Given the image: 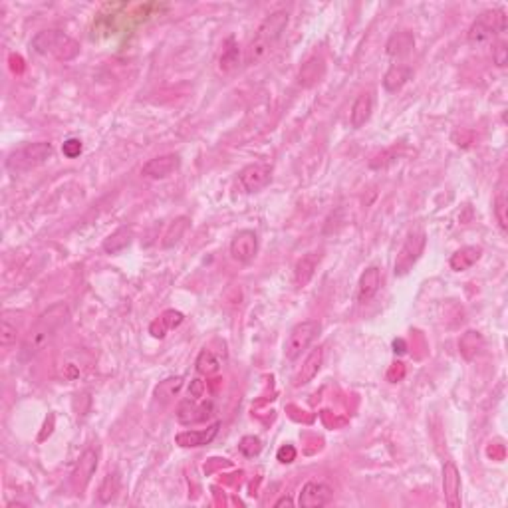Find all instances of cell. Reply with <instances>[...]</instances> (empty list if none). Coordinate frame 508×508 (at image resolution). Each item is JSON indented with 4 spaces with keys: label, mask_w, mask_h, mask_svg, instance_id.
Here are the masks:
<instances>
[{
    "label": "cell",
    "mask_w": 508,
    "mask_h": 508,
    "mask_svg": "<svg viewBox=\"0 0 508 508\" xmlns=\"http://www.w3.org/2000/svg\"><path fill=\"white\" fill-rule=\"evenodd\" d=\"M415 46V38L409 30H399L392 34V38L385 44V52L392 58H403L411 52Z\"/></svg>",
    "instance_id": "cb8c5ba5"
},
{
    "label": "cell",
    "mask_w": 508,
    "mask_h": 508,
    "mask_svg": "<svg viewBox=\"0 0 508 508\" xmlns=\"http://www.w3.org/2000/svg\"><path fill=\"white\" fill-rule=\"evenodd\" d=\"M11 68L12 72H16V74H20L22 70H24V60H22L20 56H11Z\"/></svg>",
    "instance_id": "60d3db41"
},
{
    "label": "cell",
    "mask_w": 508,
    "mask_h": 508,
    "mask_svg": "<svg viewBox=\"0 0 508 508\" xmlns=\"http://www.w3.org/2000/svg\"><path fill=\"white\" fill-rule=\"evenodd\" d=\"M32 50L40 56H52L60 62H70L80 54V44L62 30H42L32 38Z\"/></svg>",
    "instance_id": "7a4b0ae2"
},
{
    "label": "cell",
    "mask_w": 508,
    "mask_h": 508,
    "mask_svg": "<svg viewBox=\"0 0 508 508\" xmlns=\"http://www.w3.org/2000/svg\"><path fill=\"white\" fill-rule=\"evenodd\" d=\"M381 286V270L377 266H370L365 268L360 276L358 282V300L360 302H370L371 298L377 294Z\"/></svg>",
    "instance_id": "ac0fdd59"
},
{
    "label": "cell",
    "mask_w": 508,
    "mask_h": 508,
    "mask_svg": "<svg viewBox=\"0 0 508 508\" xmlns=\"http://www.w3.org/2000/svg\"><path fill=\"white\" fill-rule=\"evenodd\" d=\"M495 217H497L498 226H500L502 231H507L508 229V197H507V190H504L502 185H500L497 197H495Z\"/></svg>",
    "instance_id": "4dcf8cb0"
},
{
    "label": "cell",
    "mask_w": 508,
    "mask_h": 508,
    "mask_svg": "<svg viewBox=\"0 0 508 508\" xmlns=\"http://www.w3.org/2000/svg\"><path fill=\"white\" fill-rule=\"evenodd\" d=\"M183 320L185 316L181 314L179 310H165L157 320H153L151 322V326H149V332H151V336L157 339H163L167 336V332L171 329H175L177 326L183 324Z\"/></svg>",
    "instance_id": "ffe728a7"
},
{
    "label": "cell",
    "mask_w": 508,
    "mask_h": 508,
    "mask_svg": "<svg viewBox=\"0 0 508 508\" xmlns=\"http://www.w3.org/2000/svg\"><path fill=\"white\" fill-rule=\"evenodd\" d=\"M238 181L246 193H258L270 185L272 181V167L268 163H250L238 173Z\"/></svg>",
    "instance_id": "ba28073f"
},
{
    "label": "cell",
    "mask_w": 508,
    "mask_h": 508,
    "mask_svg": "<svg viewBox=\"0 0 508 508\" xmlns=\"http://www.w3.org/2000/svg\"><path fill=\"white\" fill-rule=\"evenodd\" d=\"M183 385H185V380H183L181 375L167 377V380L161 381L157 387H155V397H157L159 401H163V403L171 401L173 397H177V395H179V392L183 389Z\"/></svg>",
    "instance_id": "4316f807"
},
{
    "label": "cell",
    "mask_w": 508,
    "mask_h": 508,
    "mask_svg": "<svg viewBox=\"0 0 508 508\" xmlns=\"http://www.w3.org/2000/svg\"><path fill=\"white\" fill-rule=\"evenodd\" d=\"M320 332H322V324L318 320L298 322L296 326L290 329V334H288V338L284 341L286 360H298L314 344V339L320 336Z\"/></svg>",
    "instance_id": "5b68a950"
},
{
    "label": "cell",
    "mask_w": 508,
    "mask_h": 508,
    "mask_svg": "<svg viewBox=\"0 0 508 508\" xmlns=\"http://www.w3.org/2000/svg\"><path fill=\"white\" fill-rule=\"evenodd\" d=\"M62 151L64 155L68 159H75L80 153H82V141L80 139H68V141H64L62 145Z\"/></svg>",
    "instance_id": "8d00e7d4"
},
{
    "label": "cell",
    "mask_w": 508,
    "mask_h": 508,
    "mask_svg": "<svg viewBox=\"0 0 508 508\" xmlns=\"http://www.w3.org/2000/svg\"><path fill=\"white\" fill-rule=\"evenodd\" d=\"M117 490H119V476L114 473V475H107L104 478V483H102V487H99V492H97V498H99V502L102 504H107V502H111L114 498H116Z\"/></svg>",
    "instance_id": "1f68e13d"
},
{
    "label": "cell",
    "mask_w": 508,
    "mask_h": 508,
    "mask_svg": "<svg viewBox=\"0 0 508 508\" xmlns=\"http://www.w3.org/2000/svg\"><path fill=\"white\" fill-rule=\"evenodd\" d=\"M284 504H286V507H292V504H294V500H292L290 497H284V498H280V500L276 502L274 507L280 508V507H284Z\"/></svg>",
    "instance_id": "7bdbcfd3"
},
{
    "label": "cell",
    "mask_w": 508,
    "mask_h": 508,
    "mask_svg": "<svg viewBox=\"0 0 508 508\" xmlns=\"http://www.w3.org/2000/svg\"><path fill=\"white\" fill-rule=\"evenodd\" d=\"M318 265H320V254L318 253H308L298 260L296 266H294V280H296L298 288H304L314 278Z\"/></svg>",
    "instance_id": "603a6c76"
},
{
    "label": "cell",
    "mask_w": 508,
    "mask_h": 508,
    "mask_svg": "<svg viewBox=\"0 0 508 508\" xmlns=\"http://www.w3.org/2000/svg\"><path fill=\"white\" fill-rule=\"evenodd\" d=\"M95 468H97V451L90 447L80 455V461H78V466H75L74 471V485L78 490H84L87 487V483L94 476Z\"/></svg>",
    "instance_id": "9a60e30c"
},
{
    "label": "cell",
    "mask_w": 508,
    "mask_h": 508,
    "mask_svg": "<svg viewBox=\"0 0 508 508\" xmlns=\"http://www.w3.org/2000/svg\"><path fill=\"white\" fill-rule=\"evenodd\" d=\"M181 157L177 153H167V155H159V157L149 159L147 163L141 167V175H145L149 179H167L175 171H179Z\"/></svg>",
    "instance_id": "7c38bea8"
},
{
    "label": "cell",
    "mask_w": 508,
    "mask_h": 508,
    "mask_svg": "<svg viewBox=\"0 0 508 508\" xmlns=\"http://www.w3.org/2000/svg\"><path fill=\"white\" fill-rule=\"evenodd\" d=\"M371 111H373V95L370 92H363L356 97L351 111H349V123L353 129H360L370 121Z\"/></svg>",
    "instance_id": "d6986e66"
},
{
    "label": "cell",
    "mask_w": 508,
    "mask_h": 508,
    "mask_svg": "<svg viewBox=\"0 0 508 508\" xmlns=\"http://www.w3.org/2000/svg\"><path fill=\"white\" fill-rule=\"evenodd\" d=\"M480 256H483V248L480 246H463V248H459L451 256L449 265H451V268L455 272H465V270L473 268L480 260Z\"/></svg>",
    "instance_id": "7402d4cb"
},
{
    "label": "cell",
    "mask_w": 508,
    "mask_h": 508,
    "mask_svg": "<svg viewBox=\"0 0 508 508\" xmlns=\"http://www.w3.org/2000/svg\"><path fill=\"white\" fill-rule=\"evenodd\" d=\"M504 30H507L504 11L502 8H488V11L480 12L475 18V22L471 24V28L466 32V40L473 46H483Z\"/></svg>",
    "instance_id": "3957f363"
},
{
    "label": "cell",
    "mask_w": 508,
    "mask_h": 508,
    "mask_svg": "<svg viewBox=\"0 0 508 508\" xmlns=\"http://www.w3.org/2000/svg\"><path fill=\"white\" fill-rule=\"evenodd\" d=\"M483 344H485L483 336L476 329H468V332L463 334V338L459 341V348H461V353L465 356L466 360H471V358H475L476 353H478V349L483 348Z\"/></svg>",
    "instance_id": "f1b7e54d"
},
{
    "label": "cell",
    "mask_w": 508,
    "mask_h": 508,
    "mask_svg": "<svg viewBox=\"0 0 508 508\" xmlns=\"http://www.w3.org/2000/svg\"><path fill=\"white\" fill-rule=\"evenodd\" d=\"M425 244H427V236L423 231H413L409 236L405 238L401 250L397 254V260H395V276H405L413 268V265L419 260V256L423 254Z\"/></svg>",
    "instance_id": "8992f818"
},
{
    "label": "cell",
    "mask_w": 508,
    "mask_h": 508,
    "mask_svg": "<svg viewBox=\"0 0 508 508\" xmlns=\"http://www.w3.org/2000/svg\"><path fill=\"white\" fill-rule=\"evenodd\" d=\"M238 449H241V453L244 456H256L262 451V441L258 437H254V435H246V437L241 439Z\"/></svg>",
    "instance_id": "e575fe53"
},
{
    "label": "cell",
    "mask_w": 508,
    "mask_h": 508,
    "mask_svg": "<svg viewBox=\"0 0 508 508\" xmlns=\"http://www.w3.org/2000/svg\"><path fill=\"white\" fill-rule=\"evenodd\" d=\"M492 60H495L498 68H504L508 64V44L504 42V40L495 44V48H492Z\"/></svg>",
    "instance_id": "d590c367"
},
{
    "label": "cell",
    "mask_w": 508,
    "mask_h": 508,
    "mask_svg": "<svg viewBox=\"0 0 508 508\" xmlns=\"http://www.w3.org/2000/svg\"><path fill=\"white\" fill-rule=\"evenodd\" d=\"M52 145L46 141L28 143L24 147L14 149L6 157V169L11 173H26V171L36 169L52 157Z\"/></svg>",
    "instance_id": "277c9868"
},
{
    "label": "cell",
    "mask_w": 508,
    "mask_h": 508,
    "mask_svg": "<svg viewBox=\"0 0 508 508\" xmlns=\"http://www.w3.org/2000/svg\"><path fill=\"white\" fill-rule=\"evenodd\" d=\"M207 392V383L202 380H193L189 385V397L190 399H202Z\"/></svg>",
    "instance_id": "f35d334b"
},
{
    "label": "cell",
    "mask_w": 508,
    "mask_h": 508,
    "mask_svg": "<svg viewBox=\"0 0 508 508\" xmlns=\"http://www.w3.org/2000/svg\"><path fill=\"white\" fill-rule=\"evenodd\" d=\"M288 22H290V14L286 11H276L268 14L265 20L260 22V26L256 30V38L272 46L284 34Z\"/></svg>",
    "instance_id": "8fae6325"
},
{
    "label": "cell",
    "mask_w": 508,
    "mask_h": 508,
    "mask_svg": "<svg viewBox=\"0 0 508 508\" xmlns=\"http://www.w3.org/2000/svg\"><path fill=\"white\" fill-rule=\"evenodd\" d=\"M214 413V405L212 401H202V399H183L177 405V421L181 425H193L202 423L207 419H211Z\"/></svg>",
    "instance_id": "52a82bcc"
},
{
    "label": "cell",
    "mask_w": 508,
    "mask_h": 508,
    "mask_svg": "<svg viewBox=\"0 0 508 508\" xmlns=\"http://www.w3.org/2000/svg\"><path fill=\"white\" fill-rule=\"evenodd\" d=\"M70 318V310L66 304H56V306L48 308L42 312L38 320L34 322L30 332L26 334V338L20 346V358L22 360H32L34 356H38L46 344L56 336V332L62 328L64 324Z\"/></svg>",
    "instance_id": "6da1fadb"
},
{
    "label": "cell",
    "mask_w": 508,
    "mask_h": 508,
    "mask_svg": "<svg viewBox=\"0 0 508 508\" xmlns=\"http://www.w3.org/2000/svg\"><path fill=\"white\" fill-rule=\"evenodd\" d=\"M322 361H324V349L322 348L312 349V351L306 356L304 363H302V368H300L296 375H294V385H296V387L308 385V383L320 373V370H322Z\"/></svg>",
    "instance_id": "2e32d148"
},
{
    "label": "cell",
    "mask_w": 508,
    "mask_h": 508,
    "mask_svg": "<svg viewBox=\"0 0 508 508\" xmlns=\"http://www.w3.org/2000/svg\"><path fill=\"white\" fill-rule=\"evenodd\" d=\"M270 52V44L262 42V40H258L256 36H254V40L248 44V48H246V52H244V62L248 64V66H254V64H258L262 58H266V54Z\"/></svg>",
    "instance_id": "f546056e"
},
{
    "label": "cell",
    "mask_w": 508,
    "mask_h": 508,
    "mask_svg": "<svg viewBox=\"0 0 508 508\" xmlns=\"http://www.w3.org/2000/svg\"><path fill=\"white\" fill-rule=\"evenodd\" d=\"M443 495L447 507L461 508V473L453 461L443 466Z\"/></svg>",
    "instance_id": "4fadbf2b"
},
{
    "label": "cell",
    "mask_w": 508,
    "mask_h": 508,
    "mask_svg": "<svg viewBox=\"0 0 508 508\" xmlns=\"http://www.w3.org/2000/svg\"><path fill=\"white\" fill-rule=\"evenodd\" d=\"M334 498V490L332 487H328L326 483H306L300 495H298V504L302 508H322L332 502Z\"/></svg>",
    "instance_id": "30bf717a"
},
{
    "label": "cell",
    "mask_w": 508,
    "mask_h": 508,
    "mask_svg": "<svg viewBox=\"0 0 508 508\" xmlns=\"http://www.w3.org/2000/svg\"><path fill=\"white\" fill-rule=\"evenodd\" d=\"M195 368H197V371H199L201 375L211 377V375H217V373L221 371V361L217 360V356L212 353L211 349H202L201 353L197 356Z\"/></svg>",
    "instance_id": "83f0119b"
},
{
    "label": "cell",
    "mask_w": 508,
    "mask_h": 508,
    "mask_svg": "<svg viewBox=\"0 0 508 508\" xmlns=\"http://www.w3.org/2000/svg\"><path fill=\"white\" fill-rule=\"evenodd\" d=\"M276 459L282 463V465H288V463H294L296 461V449L292 447V445H284V447H280L278 449V453H276Z\"/></svg>",
    "instance_id": "74e56055"
},
{
    "label": "cell",
    "mask_w": 508,
    "mask_h": 508,
    "mask_svg": "<svg viewBox=\"0 0 508 508\" xmlns=\"http://www.w3.org/2000/svg\"><path fill=\"white\" fill-rule=\"evenodd\" d=\"M221 423L209 425L207 429H190V431H181L175 435V443L183 449H195V447H205L214 441V437L219 435Z\"/></svg>",
    "instance_id": "5bb4252c"
},
{
    "label": "cell",
    "mask_w": 508,
    "mask_h": 508,
    "mask_svg": "<svg viewBox=\"0 0 508 508\" xmlns=\"http://www.w3.org/2000/svg\"><path fill=\"white\" fill-rule=\"evenodd\" d=\"M131 241H133V231L129 226H119L104 241L102 248L107 254H119L121 250H126Z\"/></svg>",
    "instance_id": "d4e9b609"
},
{
    "label": "cell",
    "mask_w": 508,
    "mask_h": 508,
    "mask_svg": "<svg viewBox=\"0 0 508 508\" xmlns=\"http://www.w3.org/2000/svg\"><path fill=\"white\" fill-rule=\"evenodd\" d=\"M189 217H177L175 221L171 222L169 226H167V231L163 234V248H171V246H175V244L179 243L181 238H183V234L187 233V229H189Z\"/></svg>",
    "instance_id": "484cf974"
},
{
    "label": "cell",
    "mask_w": 508,
    "mask_h": 508,
    "mask_svg": "<svg viewBox=\"0 0 508 508\" xmlns=\"http://www.w3.org/2000/svg\"><path fill=\"white\" fill-rule=\"evenodd\" d=\"M258 253V234L250 229H243L234 234L231 241V256L241 265L253 262L254 256Z\"/></svg>",
    "instance_id": "9c48e42d"
},
{
    "label": "cell",
    "mask_w": 508,
    "mask_h": 508,
    "mask_svg": "<svg viewBox=\"0 0 508 508\" xmlns=\"http://www.w3.org/2000/svg\"><path fill=\"white\" fill-rule=\"evenodd\" d=\"M326 74V62L322 56H312L310 60L302 64L300 72H298V84L302 87H312L318 82H322V78Z\"/></svg>",
    "instance_id": "e0dca14e"
},
{
    "label": "cell",
    "mask_w": 508,
    "mask_h": 508,
    "mask_svg": "<svg viewBox=\"0 0 508 508\" xmlns=\"http://www.w3.org/2000/svg\"><path fill=\"white\" fill-rule=\"evenodd\" d=\"M229 46L224 48V52H222L221 56V70L222 72H231V70H234L236 66H238V46L234 44V40L231 38L229 40Z\"/></svg>",
    "instance_id": "d6a6232c"
},
{
    "label": "cell",
    "mask_w": 508,
    "mask_h": 508,
    "mask_svg": "<svg viewBox=\"0 0 508 508\" xmlns=\"http://www.w3.org/2000/svg\"><path fill=\"white\" fill-rule=\"evenodd\" d=\"M393 351H395V353H405V351H407V344H405V339H401V338L395 339V341H393Z\"/></svg>",
    "instance_id": "b9f144b4"
},
{
    "label": "cell",
    "mask_w": 508,
    "mask_h": 508,
    "mask_svg": "<svg viewBox=\"0 0 508 508\" xmlns=\"http://www.w3.org/2000/svg\"><path fill=\"white\" fill-rule=\"evenodd\" d=\"M411 75L413 70L409 66H403V64L392 66V68L385 72V75H383V87H385V92H389V94L399 92L403 85L411 80Z\"/></svg>",
    "instance_id": "44dd1931"
},
{
    "label": "cell",
    "mask_w": 508,
    "mask_h": 508,
    "mask_svg": "<svg viewBox=\"0 0 508 508\" xmlns=\"http://www.w3.org/2000/svg\"><path fill=\"white\" fill-rule=\"evenodd\" d=\"M405 375V368H403V363L401 361H397V363H393L392 365V370H389V373H387V380L389 381H399Z\"/></svg>",
    "instance_id": "ab89813d"
},
{
    "label": "cell",
    "mask_w": 508,
    "mask_h": 508,
    "mask_svg": "<svg viewBox=\"0 0 508 508\" xmlns=\"http://www.w3.org/2000/svg\"><path fill=\"white\" fill-rule=\"evenodd\" d=\"M16 334H18L16 324H11L6 314H4L2 326H0V346H2V349H11L16 344Z\"/></svg>",
    "instance_id": "836d02e7"
}]
</instances>
